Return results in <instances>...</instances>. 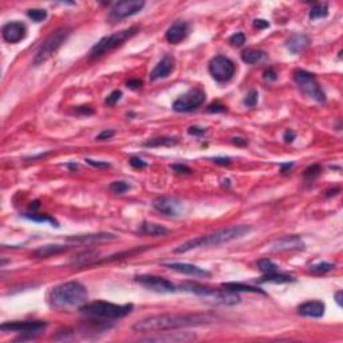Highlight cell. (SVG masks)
<instances>
[{"label": "cell", "mask_w": 343, "mask_h": 343, "mask_svg": "<svg viewBox=\"0 0 343 343\" xmlns=\"http://www.w3.org/2000/svg\"><path fill=\"white\" fill-rule=\"evenodd\" d=\"M213 322V318L208 315H198V314H164V315H153L145 319L136 322L133 325V330L137 333H159V331L176 330L185 327H194V326L209 325Z\"/></svg>", "instance_id": "cell-1"}, {"label": "cell", "mask_w": 343, "mask_h": 343, "mask_svg": "<svg viewBox=\"0 0 343 343\" xmlns=\"http://www.w3.org/2000/svg\"><path fill=\"white\" fill-rule=\"evenodd\" d=\"M250 232H251V227H248V225H231V227L219 229V231L209 233V235H202L198 238L190 239L188 242L182 243L181 246L174 248L173 252L174 254H185V252L192 251L194 248H200V247L221 246L225 243L242 239L243 236H246L247 233Z\"/></svg>", "instance_id": "cell-2"}, {"label": "cell", "mask_w": 343, "mask_h": 343, "mask_svg": "<svg viewBox=\"0 0 343 343\" xmlns=\"http://www.w3.org/2000/svg\"><path fill=\"white\" fill-rule=\"evenodd\" d=\"M87 290L80 282H67L54 287L49 294V304L53 308L63 310L81 307L87 303Z\"/></svg>", "instance_id": "cell-3"}, {"label": "cell", "mask_w": 343, "mask_h": 343, "mask_svg": "<svg viewBox=\"0 0 343 343\" xmlns=\"http://www.w3.org/2000/svg\"><path fill=\"white\" fill-rule=\"evenodd\" d=\"M133 304H114L103 300H97L81 306L80 311L84 315L102 319H121L132 313Z\"/></svg>", "instance_id": "cell-4"}, {"label": "cell", "mask_w": 343, "mask_h": 343, "mask_svg": "<svg viewBox=\"0 0 343 343\" xmlns=\"http://www.w3.org/2000/svg\"><path fill=\"white\" fill-rule=\"evenodd\" d=\"M181 291L185 292H192L198 296H204L207 299H211L216 303L225 304V306H235V304L240 303V298H239L236 292H231L227 290H213L211 287L202 286L200 283L186 282L182 283L180 286Z\"/></svg>", "instance_id": "cell-5"}, {"label": "cell", "mask_w": 343, "mask_h": 343, "mask_svg": "<svg viewBox=\"0 0 343 343\" xmlns=\"http://www.w3.org/2000/svg\"><path fill=\"white\" fill-rule=\"evenodd\" d=\"M70 35V28L67 27H59L58 30L51 32V35L47 36V39L40 44L39 49L36 51L35 57H34V65L39 66L42 63L47 61L55 51L62 46V43L67 39V36Z\"/></svg>", "instance_id": "cell-6"}, {"label": "cell", "mask_w": 343, "mask_h": 343, "mask_svg": "<svg viewBox=\"0 0 343 343\" xmlns=\"http://www.w3.org/2000/svg\"><path fill=\"white\" fill-rule=\"evenodd\" d=\"M137 32H138V27L133 26L126 28V30L118 31V32H114L111 35L102 38L98 43L92 46V49L90 50V57L98 58L103 55V54L109 53L111 50H114L115 47H118L119 44H122L125 40L130 39L132 36L136 35Z\"/></svg>", "instance_id": "cell-7"}, {"label": "cell", "mask_w": 343, "mask_h": 343, "mask_svg": "<svg viewBox=\"0 0 343 343\" xmlns=\"http://www.w3.org/2000/svg\"><path fill=\"white\" fill-rule=\"evenodd\" d=\"M294 81L298 85V87L307 95L313 98L318 102L326 101V94L318 84L315 75L304 70H295L294 71Z\"/></svg>", "instance_id": "cell-8"}, {"label": "cell", "mask_w": 343, "mask_h": 343, "mask_svg": "<svg viewBox=\"0 0 343 343\" xmlns=\"http://www.w3.org/2000/svg\"><path fill=\"white\" fill-rule=\"evenodd\" d=\"M204 102H205V92H204V90H201V88H192V90L182 94L181 97H178L176 101L173 102V109L177 113H189V111L198 109Z\"/></svg>", "instance_id": "cell-9"}, {"label": "cell", "mask_w": 343, "mask_h": 343, "mask_svg": "<svg viewBox=\"0 0 343 343\" xmlns=\"http://www.w3.org/2000/svg\"><path fill=\"white\" fill-rule=\"evenodd\" d=\"M209 73L212 78L217 82H228L236 71L235 63L224 55H217L209 62Z\"/></svg>", "instance_id": "cell-10"}, {"label": "cell", "mask_w": 343, "mask_h": 343, "mask_svg": "<svg viewBox=\"0 0 343 343\" xmlns=\"http://www.w3.org/2000/svg\"><path fill=\"white\" fill-rule=\"evenodd\" d=\"M47 327V322L44 321H16V322H7L0 326V330L3 333H19V334L30 335L34 338V335H38L39 333Z\"/></svg>", "instance_id": "cell-11"}, {"label": "cell", "mask_w": 343, "mask_h": 343, "mask_svg": "<svg viewBox=\"0 0 343 343\" xmlns=\"http://www.w3.org/2000/svg\"><path fill=\"white\" fill-rule=\"evenodd\" d=\"M145 7V1L142 0H122L113 5L109 13V20L110 22H118L125 18L133 16L141 11Z\"/></svg>", "instance_id": "cell-12"}, {"label": "cell", "mask_w": 343, "mask_h": 343, "mask_svg": "<svg viewBox=\"0 0 343 343\" xmlns=\"http://www.w3.org/2000/svg\"><path fill=\"white\" fill-rule=\"evenodd\" d=\"M134 279L136 282L156 292H174L176 291V286L173 283L157 275H137Z\"/></svg>", "instance_id": "cell-13"}, {"label": "cell", "mask_w": 343, "mask_h": 343, "mask_svg": "<svg viewBox=\"0 0 343 343\" xmlns=\"http://www.w3.org/2000/svg\"><path fill=\"white\" fill-rule=\"evenodd\" d=\"M153 208L160 213L165 216H171V217H177L181 215L182 212V202L174 197H169V196H161L157 197L153 201Z\"/></svg>", "instance_id": "cell-14"}, {"label": "cell", "mask_w": 343, "mask_h": 343, "mask_svg": "<svg viewBox=\"0 0 343 343\" xmlns=\"http://www.w3.org/2000/svg\"><path fill=\"white\" fill-rule=\"evenodd\" d=\"M1 35L3 39L7 43H18L20 40H23L27 35V27L24 23L18 22H8L5 23L3 28H1Z\"/></svg>", "instance_id": "cell-15"}, {"label": "cell", "mask_w": 343, "mask_h": 343, "mask_svg": "<svg viewBox=\"0 0 343 343\" xmlns=\"http://www.w3.org/2000/svg\"><path fill=\"white\" fill-rule=\"evenodd\" d=\"M159 335H153L149 338L142 339L144 342H159V343H184V342H192L197 339V335L194 333H164Z\"/></svg>", "instance_id": "cell-16"}, {"label": "cell", "mask_w": 343, "mask_h": 343, "mask_svg": "<svg viewBox=\"0 0 343 343\" xmlns=\"http://www.w3.org/2000/svg\"><path fill=\"white\" fill-rule=\"evenodd\" d=\"M304 250V243L299 236H284L282 239H277L271 244V251L282 252V251H298Z\"/></svg>", "instance_id": "cell-17"}, {"label": "cell", "mask_w": 343, "mask_h": 343, "mask_svg": "<svg viewBox=\"0 0 343 343\" xmlns=\"http://www.w3.org/2000/svg\"><path fill=\"white\" fill-rule=\"evenodd\" d=\"M176 59L171 54H167L165 57L159 62V65L154 67L153 71L150 73V81H159L163 78H167L172 71L174 70Z\"/></svg>", "instance_id": "cell-18"}, {"label": "cell", "mask_w": 343, "mask_h": 343, "mask_svg": "<svg viewBox=\"0 0 343 343\" xmlns=\"http://www.w3.org/2000/svg\"><path fill=\"white\" fill-rule=\"evenodd\" d=\"M117 239L115 235L109 232H99V233H87V235H77V236H69L67 242L70 243H81V244H92V243L99 242H109Z\"/></svg>", "instance_id": "cell-19"}, {"label": "cell", "mask_w": 343, "mask_h": 343, "mask_svg": "<svg viewBox=\"0 0 343 343\" xmlns=\"http://www.w3.org/2000/svg\"><path fill=\"white\" fill-rule=\"evenodd\" d=\"M163 265L167 268L173 269V271H177V272L190 275V276H211L209 271L189 263H164Z\"/></svg>", "instance_id": "cell-20"}, {"label": "cell", "mask_w": 343, "mask_h": 343, "mask_svg": "<svg viewBox=\"0 0 343 343\" xmlns=\"http://www.w3.org/2000/svg\"><path fill=\"white\" fill-rule=\"evenodd\" d=\"M326 306L321 300H310L300 304L298 307V314L306 318H322L325 315Z\"/></svg>", "instance_id": "cell-21"}, {"label": "cell", "mask_w": 343, "mask_h": 343, "mask_svg": "<svg viewBox=\"0 0 343 343\" xmlns=\"http://www.w3.org/2000/svg\"><path fill=\"white\" fill-rule=\"evenodd\" d=\"M189 32V26L185 22H177L173 26L168 28L167 34H165V39L172 44L180 43L181 40H184L188 36Z\"/></svg>", "instance_id": "cell-22"}, {"label": "cell", "mask_w": 343, "mask_h": 343, "mask_svg": "<svg viewBox=\"0 0 343 343\" xmlns=\"http://www.w3.org/2000/svg\"><path fill=\"white\" fill-rule=\"evenodd\" d=\"M310 43H311V40H310V38L307 35H304V34H292L287 39L286 47L290 53L300 54L307 49Z\"/></svg>", "instance_id": "cell-23"}, {"label": "cell", "mask_w": 343, "mask_h": 343, "mask_svg": "<svg viewBox=\"0 0 343 343\" xmlns=\"http://www.w3.org/2000/svg\"><path fill=\"white\" fill-rule=\"evenodd\" d=\"M70 248L71 247L61 246V244H47V246H42L38 250H35L34 251V256L38 257V259H46L49 256L63 254V252L69 251Z\"/></svg>", "instance_id": "cell-24"}, {"label": "cell", "mask_w": 343, "mask_h": 343, "mask_svg": "<svg viewBox=\"0 0 343 343\" xmlns=\"http://www.w3.org/2000/svg\"><path fill=\"white\" fill-rule=\"evenodd\" d=\"M98 256H99V252L97 251H85L81 252L78 255L75 256L74 259L71 260V264L73 265H90V264L98 263Z\"/></svg>", "instance_id": "cell-25"}, {"label": "cell", "mask_w": 343, "mask_h": 343, "mask_svg": "<svg viewBox=\"0 0 343 343\" xmlns=\"http://www.w3.org/2000/svg\"><path fill=\"white\" fill-rule=\"evenodd\" d=\"M257 282L260 283V284H263V283H292L295 282V279L291 275H287V273H280L279 271H276V272H268V273H264L263 276L260 277Z\"/></svg>", "instance_id": "cell-26"}, {"label": "cell", "mask_w": 343, "mask_h": 343, "mask_svg": "<svg viewBox=\"0 0 343 343\" xmlns=\"http://www.w3.org/2000/svg\"><path fill=\"white\" fill-rule=\"evenodd\" d=\"M221 287L231 292H254V294H263L265 295L263 290H260L257 287L248 286V284H243V283H223Z\"/></svg>", "instance_id": "cell-27"}, {"label": "cell", "mask_w": 343, "mask_h": 343, "mask_svg": "<svg viewBox=\"0 0 343 343\" xmlns=\"http://www.w3.org/2000/svg\"><path fill=\"white\" fill-rule=\"evenodd\" d=\"M141 232L145 233V235H150V236H165L168 233H171V229L164 227V225L145 221L141 225Z\"/></svg>", "instance_id": "cell-28"}, {"label": "cell", "mask_w": 343, "mask_h": 343, "mask_svg": "<svg viewBox=\"0 0 343 343\" xmlns=\"http://www.w3.org/2000/svg\"><path fill=\"white\" fill-rule=\"evenodd\" d=\"M265 58V53L257 49L244 50L242 53V61L247 65H256Z\"/></svg>", "instance_id": "cell-29"}, {"label": "cell", "mask_w": 343, "mask_h": 343, "mask_svg": "<svg viewBox=\"0 0 343 343\" xmlns=\"http://www.w3.org/2000/svg\"><path fill=\"white\" fill-rule=\"evenodd\" d=\"M178 144V138L176 137H157L152 138L144 144L145 148H160V146H174Z\"/></svg>", "instance_id": "cell-30"}, {"label": "cell", "mask_w": 343, "mask_h": 343, "mask_svg": "<svg viewBox=\"0 0 343 343\" xmlns=\"http://www.w3.org/2000/svg\"><path fill=\"white\" fill-rule=\"evenodd\" d=\"M327 15H329V5L326 3H318L310 9L308 18H310V20H317V19L326 18Z\"/></svg>", "instance_id": "cell-31"}, {"label": "cell", "mask_w": 343, "mask_h": 343, "mask_svg": "<svg viewBox=\"0 0 343 343\" xmlns=\"http://www.w3.org/2000/svg\"><path fill=\"white\" fill-rule=\"evenodd\" d=\"M23 216L31 221H36V223H49V224H51L53 227H57V228L59 227L58 221L50 215H36V213L32 212V213H24Z\"/></svg>", "instance_id": "cell-32"}, {"label": "cell", "mask_w": 343, "mask_h": 343, "mask_svg": "<svg viewBox=\"0 0 343 343\" xmlns=\"http://www.w3.org/2000/svg\"><path fill=\"white\" fill-rule=\"evenodd\" d=\"M335 268L334 263H327V261H322V263L314 264L310 267V272L314 275H323V273L329 272L331 269Z\"/></svg>", "instance_id": "cell-33"}, {"label": "cell", "mask_w": 343, "mask_h": 343, "mask_svg": "<svg viewBox=\"0 0 343 343\" xmlns=\"http://www.w3.org/2000/svg\"><path fill=\"white\" fill-rule=\"evenodd\" d=\"M257 267H259L260 271L264 273L276 272V271H279V267H277L276 264L273 263L272 260H269V259L259 260V261H257Z\"/></svg>", "instance_id": "cell-34"}, {"label": "cell", "mask_w": 343, "mask_h": 343, "mask_svg": "<svg viewBox=\"0 0 343 343\" xmlns=\"http://www.w3.org/2000/svg\"><path fill=\"white\" fill-rule=\"evenodd\" d=\"M27 16L36 23L43 22L44 19L47 18V11L43 8H31L27 11Z\"/></svg>", "instance_id": "cell-35"}, {"label": "cell", "mask_w": 343, "mask_h": 343, "mask_svg": "<svg viewBox=\"0 0 343 343\" xmlns=\"http://www.w3.org/2000/svg\"><path fill=\"white\" fill-rule=\"evenodd\" d=\"M322 173V167L318 164H314L311 167H308L304 169L303 176L306 180H314L315 177H318Z\"/></svg>", "instance_id": "cell-36"}, {"label": "cell", "mask_w": 343, "mask_h": 343, "mask_svg": "<svg viewBox=\"0 0 343 343\" xmlns=\"http://www.w3.org/2000/svg\"><path fill=\"white\" fill-rule=\"evenodd\" d=\"M129 188H130V186H129L128 182H125V181H114V182H111V184L109 185V189L115 194L125 193L126 190H129Z\"/></svg>", "instance_id": "cell-37"}, {"label": "cell", "mask_w": 343, "mask_h": 343, "mask_svg": "<svg viewBox=\"0 0 343 343\" xmlns=\"http://www.w3.org/2000/svg\"><path fill=\"white\" fill-rule=\"evenodd\" d=\"M257 97H259L257 91L251 90V91L247 94V97L244 98V105L248 106V107H254V106H256V103H257Z\"/></svg>", "instance_id": "cell-38"}, {"label": "cell", "mask_w": 343, "mask_h": 343, "mask_svg": "<svg viewBox=\"0 0 343 343\" xmlns=\"http://www.w3.org/2000/svg\"><path fill=\"white\" fill-rule=\"evenodd\" d=\"M229 43L232 44V46H236V47H240V46L246 43V35L243 32H236V34H233L229 38Z\"/></svg>", "instance_id": "cell-39"}, {"label": "cell", "mask_w": 343, "mask_h": 343, "mask_svg": "<svg viewBox=\"0 0 343 343\" xmlns=\"http://www.w3.org/2000/svg\"><path fill=\"white\" fill-rule=\"evenodd\" d=\"M169 168H171V171L176 172L178 174H192V169L184 164H173Z\"/></svg>", "instance_id": "cell-40"}, {"label": "cell", "mask_w": 343, "mask_h": 343, "mask_svg": "<svg viewBox=\"0 0 343 343\" xmlns=\"http://www.w3.org/2000/svg\"><path fill=\"white\" fill-rule=\"evenodd\" d=\"M121 97H122V92L119 91V90H114V91L111 92L109 97L106 98L105 103L107 106H114L115 103L121 99Z\"/></svg>", "instance_id": "cell-41"}, {"label": "cell", "mask_w": 343, "mask_h": 343, "mask_svg": "<svg viewBox=\"0 0 343 343\" xmlns=\"http://www.w3.org/2000/svg\"><path fill=\"white\" fill-rule=\"evenodd\" d=\"M129 163H130V165H132L133 168H136V169H144V168L148 167V163H146V161H144V160L140 159V157H136V156L130 157Z\"/></svg>", "instance_id": "cell-42"}, {"label": "cell", "mask_w": 343, "mask_h": 343, "mask_svg": "<svg viewBox=\"0 0 343 343\" xmlns=\"http://www.w3.org/2000/svg\"><path fill=\"white\" fill-rule=\"evenodd\" d=\"M188 133H189L190 136H202V134H205L207 133V129L202 128V126H190L189 129H188Z\"/></svg>", "instance_id": "cell-43"}, {"label": "cell", "mask_w": 343, "mask_h": 343, "mask_svg": "<svg viewBox=\"0 0 343 343\" xmlns=\"http://www.w3.org/2000/svg\"><path fill=\"white\" fill-rule=\"evenodd\" d=\"M114 134H115L114 130H103V132L98 134L95 140H98V141H105V140H110L111 137L114 136Z\"/></svg>", "instance_id": "cell-44"}, {"label": "cell", "mask_w": 343, "mask_h": 343, "mask_svg": "<svg viewBox=\"0 0 343 343\" xmlns=\"http://www.w3.org/2000/svg\"><path fill=\"white\" fill-rule=\"evenodd\" d=\"M85 161H86L88 165H91V167L94 168H110V164L106 163V161H94V160L90 159H86Z\"/></svg>", "instance_id": "cell-45"}, {"label": "cell", "mask_w": 343, "mask_h": 343, "mask_svg": "<svg viewBox=\"0 0 343 343\" xmlns=\"http://www.w3.org/2000/svg\"><path fill=\"white\" fill-rule=\"evenodd\" d=\"M227 110V107L221 103H212L209 107H208V111L209 113H223V111Z\"/></svg>", "instance_id": "cell-46"}, {"label": "cell", "mask_w": 343, "mask_h": 343, "mask_svg": "<svg viewBox=\"0 0 343 343\" xmlns=\"http://www.w3.org/2000/svg\"><path fill=\"white\" fill-rule=\"evenodd\" d=\"M263 78L265 81H268V82H272V81H276L277 74L275 73V70H273V69H268V70L264 71Z\"/></svg>", "instance_id": "cell-47"}, {"label": "cell", "mask_w": 343, "mask_h": 343, "mask_svg": "<svg viewBox=\"0 0 343 343\" xmlns=\"http://www.w3.org/2000/svg\"><path fill=\"white\" fill-rule=\"evenodd\" d=\"M75 111H77V113H80V114H86V115H90L94 113V110H92L90 106H78V107L75 109Z\"/></svg>", "instance_id": "cell-48"}, {"label": "cell", "mask_w": 343, "mask_h": 343, "mask_svg": "<svg viewBox=\"0 0 343 343\" xmlns=\"http://www.w3.org/2000/svg\"><path fill=\"white\" fill-rule=\"evenodd\" d=\"M254 26H255L256 28H259V30H263V28L269 27V23L267 22V20H264V19H255V20H254Z\"/></svg>", "instance_id": "cell-49"}, {"label": "cell", "mask_w": 343, "mask_h": 343, "mask_svg": "<svg viewBox=\"0 0 343 343\" xmlns=\"http://www.w3.org/2000/svg\"><path fill=\"white\" fill-rule=\"evenodd\" d=\"M126 86H128L129 88H133V90H136V88H140L142 86V81L140 80H130L126 82Z\"/></svg>", "instance_id": "cell-50"}, {"label": "cell", "mask_w": 343, "mask_h": 343, "mask_svg": "<svg viewBox=\"0 0 343 343\" xmlns=\"http://www.w3.org/2000/svg\"><path fill=\"white\" fill-rule=\"evenodd\" d=\"M213 163L220 164V165H228V164H231V159L229 157H215Z\"/></svg>", "instance_id": "cell-51"}, {"label": "cell", "mask_w": 343, "mask_h": 343, "mask_svg": "<svg viewBox=\"0 0 343 343\" xmlns=\"http://www.w3.org/2000/svg\"><path fill=\"white\" fill-rule=\"evenodd\" d=\"M295 137H296V134H295L292 130H287V132L284 133L283 138H284V141L286 142H292L295 140Z\"/></svg>", "instance_id": "cell-52"}, {"label": "cell", "mask_w": 343, "mask_h": 343, "mask_svg": "<svg viewBox=\"0 0 343 343\" xmlns=\"http://www.w3.org/2000/svg\"><path fill=\"white\" fill-rule=\"evenodd\" d=\"M232 142L235 144V145H239V146L248 145V141H247L246 138H240V137H235V138H232Z\"/></svg>", "instance_id": "cell-53"}, {"label": "cell", "mask_w": 343, "mask_h": 343, "mask_svg": "<svg viewBox=\"0 0 343 343\" xmlns=\"http://www.w3.org/2000/svg\"><path fill=\"white\" fill-rule=\"evenodd\" d=\"M292 167H294V164H292V163L280 164V172H282V173H287V172L290 171V169Z\"/></svg>", "instance_id": "cell-54"}, {"label": "cell", "mask_w": 343, "mask_h": 343, "mask_svg": "<svg viewBox=\"0 0 343 343\" xmlns=\"http://www.w3.org/2000/svg\"><path fill=\"white\" fill-rule=\"evenodd\" d=\"M342 296H343L342 291H338V292L335 294V300H337V303H338L339 307H342Z\"/></svg>", "instance_id": "cell-55"}, {"label": "cell", "mask_w": 343, "mask_h": 343, "mask_svg": "<svg viewBox=\"0 0 343 343\" xmlns=\"http://www.w3.org/2000/svg\"><path fill=\"white\" fill-rule=\"evenodd\" d=\"M30 208H31V209H32V212H34V211H36V209H38V208H39V201H38V200H36V201L31 202Z\"/></svg>", "instance_id": "cell-56"}, {"label": "cell", "mask_w": 343, "mask_h": 343, "mask_svg": "<svg viewBox=\"0 0 343 343\" xmlns=\"http://www.w3.org/2000/svg\"><path fill=\"white\" fill-rule=\"evenodd\" d=\"M67 168H69L70 171H75V169L78 168V165H77V164L71 163V164H67Z\"/></svg>", "instance_id": "cell-57"}]
</instances>
